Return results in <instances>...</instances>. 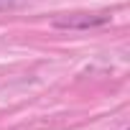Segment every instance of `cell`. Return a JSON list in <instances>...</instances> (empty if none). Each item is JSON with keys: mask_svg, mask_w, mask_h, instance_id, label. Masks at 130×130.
I'll return each instance as SVG.
<instances>
[{"mask_svg": "<svg viewBox=\"0 0 130 130\" xmlns=\"http://www.w3.org/2000/svg\"><path fill=\"white\" fill-rule=\"evenodd\" d=\"M18 3H23V0H0V13H3V10H10V8H15Z\"/></svg>", "mask_w": 130, "mask_h": 130, "instance_id": "7a4b0ae2", "label": "cell"}, {"mask_svg": "<svg viewBox=\"0 0 130 130\" xmlns=\"http://www.w3.org/2000/svg\"><path fill=\"white\" fill-rule=\"evenodd\" d=\"M54 28H64V31H89V28H100L110 23V15L105 13H69V15H56Z\"/></svg>", "mask_w": 130, "mask_h": 130, "instance_id": "6da1fadb", "label": "cell"}]
</instances>
